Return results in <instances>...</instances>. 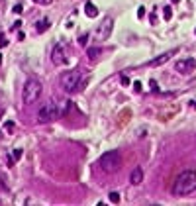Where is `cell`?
<instances>
[{"mask_svg":"<svg viewBox=\"0 0 196 206\" xmlns=\"http://www.w3.org/2000/svg\"><path fill=\"white\" fill-rule=\"evenodd\" d=\"M141 88H143L141 83H139V80H135V83H133V90H135V92H141Z\"/></svg>","mask_w":196,"mask_h":206,"instance_id":"obj_20","label":"cell"},{"mask_svg":"<svg viewBox=\"0 0 196 206\" xmlns=\"http://www.w3.org/2000/svg\"><path fill=\"white\" fill-rule=\"evenodd\" d=\"M192 106H194V108H196V102H192Z\"/></svg>","mask_w":196,"mask_h":206,"instance_id":"obj_30","label":"cell"},{"mask_svg":"<svg viewBox=\"0 0 196 206\" xmlns=\"http://www.w3.org/2000/svg\"><path fill=\"white\" fill-rule=\"evenodd\" d=\"M112 29H114V20L112 18L102 20V24L96 28V39H100V41L108 39V38H110V33H112Z\"/></svg>","mask_w":196,"mask_h":206,"instance_id":"obj_6","label":"cell"},{"mask_svg":"<svg viewBox=\"0 0 196 206\" xmlns=\"http://www.w3.org/2000/svg\"><path fill=\"white\" fill-rule=\"evenodd\" d=\"M22 10H24V6H22V4H16V6H14V14H22Z\"/></svg>","mask_w":196,"mask_h":206,"instance_id":"obj_21","label":"cell"},{"mask_svg":"<svg viewBox=\"0 0 196 206\" xmlns=\"http://www.w3.org/2000/svg\"><path fill=\"white\" fill-rule=\"evenodd\" d=\"M33 2H35V4H49L51 0H33Z\"/></svg>","mask_w":196,"mask_h":206,"instance_id":"obj_27","label":"cell"},{"mask_svg":"<svg viewBox=\"0 0 196 206\" xmlns=\"http://www.w3.org/2000/svg\"><path fill=\"white\" fill-rule=\"evenodd\" d=\"M8 45V39H6V33H0V47Z\"/></svg>","mask_w":196,"mask_h":206,"instance_id":"obj_17","label":"cell"},{"mask_svg":"<svg viewBox=\"0 0 196 206\" xmlns=\"http://www.w3.org/2000/svg\"><path fill=\"white\" fill-rule=\"evenodd\" d=\"M51 61H53L55 65H63L65 61H67V49H65V45H63V43H57V45L53 47Z\"/></svg>","mask_w":196,"mask_h":206,"instance_id":"obj_7","label":"cell"},{"mask_svg":"<svg viewBox=\"0 0 196 206\" xmlns=\"http://www.w3.org/2000/svg\"><path fill=\"white\" fill-rule=\"evenodd\" d=\"M49 26H51V22H49L47 18H43V20H39V22H38V26H35V29H38L39 33H43L45 29H49Z\"/></svg>","mask_w":196,"mask_h":206,"instance_id":"obj_13","label":"cell"},{"mask_svg":"<svg viewBox=\"0 0 196 206\" xmlns=\"http://www.w3.org/2000/svg\"><path fill=\"white\" fill-rule=\"evenodd\" d=\"M86 41H88V35H81V38H78V43H81V45H86Z\"/></svg>","mask_w":196,"mask_h":206,"instance_id":"obj_19","label":"cell"},{"mask_svg":"<svg viewBox=\"0 0 196 206\" xmlns=\"http://www.w3.org/2000/svg\"><path fill=\"white\" fill-rule=\"evenodd\" d=\"M0 65H2V55H0Z\"/></svg>","mask_w":196,"mask_h":206,"instance_id":"obj_28","label":"cell"},{"mask_svg":"<svg viewBox=\"0 0 196 206\" xmlns=\"http://www.w3.org/2000/svg\"><path fill=\"white\" fill-rule=\"evenodd\" d=\"M173 194L175 196H192L196 194V171L180 173L173 183Z\"/></svg>","mask_w":196,"mask_h":206,"instance_id":"obj_2","label":"cell"},{"mask_svg":"<svg viewBox=\"0 0 196 206\" xmlns=\"http://www.w3.org/2000/svg\"><path fill=\"white\" fill-rule=\"evenodd\" d=\"M194 33H196V29H194Z\"/></svg>","mask_w":196,"mask_h":206,"instance_id":"obj_31","label":"cell"},{"mask_svg":"<svg viewBox=\"0 0 196 206\" xmlns=\"http://www.w3.org/2000/svg\"><path fill=\"white\" fill-rule=\"evenodd\" d=\"M122 85H124V86H128V85H129V79H128L126 75H122Z\"/></svg>","mask_w":196,"mask_h":206,"instance_id":"obj_24","label":"cell"},{"mask_svg":"<svg viewBox=\"0 0 196 206\" xmlns=\"http://www.w3.org/2000/svg\"><path fill=\"white\" fill-rule=\"evenodd\" d=\"M100 53H102V49H98V47H90V49H86V55H88L90 61H96V59L100 57Z\"/></svg>","mask_w":196,"mask_h":206,"instance_id":"obj_12","label":"cell"},{"mask_svg":"<svg viewBox=\"0 0 196 206\" xmlns=\"http://www.w3.org/2000/svg\"><path fill=\"white\" fill-rule=\"evenodd\" d=\"M143 16H145V8L139 6V8H137V18H143Z\"/></svg>","mask_w":196,"mask_h":206,"instance_id":"obj_22","label":"cell"},{"mask_svg":"<svg viewBox=\"0 0 196 206\" xmlns=\"http://www.w3.org/2000/svg\"><path fill=\"white\" fill-rule=\"evenodd\" d=\"M143 181V171H141V167H135L132 175H129V183L132 185H139V183Z\"/></svg>","mask_w":196,"mask_h":206,"instance_id":"obj_10","label":"cell"},{"mask_svg":"<svg viewBox=\"0 0 196 206\" xmlns=\"http://www.w3.org/2000/svg\"><path fill=\"white\" fill-rule=\"evenodd\" d=\"M163 16H165V20H171V18H173V10H171V6H165V8H163Z\"/></svg>","mask_w":196,"mask_h":206,"instance_id":"obj_16","label":"cell"},{"mask_svg":"<svg viewBox=\"0 0 196 206\" xmlns=\"http://www.w3.org/2000/svg\"><path fill=\"white\" fill-rule=\"evenodd\" d=\"M14 161H16V159H14V155H6V165H8V167L14 165Z\"/></svg>","mask_w":196,"mask_h":206,"instance_id":"obj_18","label":"cell"},{"mask_svg":"<svg viewBox=\"0 0 196 206\" xmlns=\"http://www.w3.org/2000/svg\"><path fill=\"white\" fill-rule=\"evenodd\" d=\"M41 90H43V86H41V83L38 79H28L26 85H24V90H22V100H24V104L30 106L35 100H39Z\"/></svg>","mask_w":196,"mask_h":206,"instance_id":"obj_4","label":"cell"},{"mask_svg":"<svg viewBox=\"0 0 196 206\" xmlns=\"http://www.w3.org/2000/svg\"><path fill=\"white\" fill-rule=\"evenodd\" d=\"M59 83L63 86V90H67V92H77V90H81L83 88V73L78 71V69H71V71H65L61 79H59Z\"/></svg>","mask_w":196,"mask_h":206,"instance_id":"obj_3","label":"cell"},{"mask_svg":"<svg viewBox=\"0 0 196 206\" xmlns=\"http://www.w3.org/2000/svg\"><path fill=\"white\" fill-rule=\"evenodd\" d=\"M108 198H110L112 204H118L120 202V193H116V190H114V193H110V196H108Z\"/></svg>","mask_w":196,"mask_h":206,"instance_id":"obj_15","label":"cell"},{"mask_svg":"<svg viewBox=\"0 0 196 206\" xmlns=\"http://www.w3.org/2000/svg\"><path fill=\"white\" fill-rule=\"evenodd\" d=\"M12 155H14V159L18 161V159L22 157V149H14V153H12Z\"/></svg>","mask_w":196,"mask_h":206,"instance_id":"obj_23","label":"cell"},{"mask_svg":"<svg viewBox=\"0 0 196 206\" xmlns=\"http://www.w3.org/2000/svg\"><path fill=\"white\" fill-rule=\"evenodd\" d=\"M149 20H151V24H157V16H155V12L149 16Z\"/></svg>","mask_w":196,"mask_h":206,"instance_id":"obj_26","label":"cell"},{"mask_svg":"<svg viewBox=\"0 0 196 206\" xmlns=\"http://www.w3.org/2000/svg\"><path fill=\"white\" fill-rule=\"evenodd\" d=\"M173 57V51H167V53H163V55H159V57H155L153 61H149V65L151 67H159V65H163V63H167L169 59Z\"/></svg>","mask_w":196,"mask_h":206,"instance_id":"obj_9","label":"cell"},{"mask_svg":"<svg viewBox=\"0 0 196 206\" xmlns=\"http://www.w3.org/2000/svg\"><path fill=\"white\" fill-rule=\"evenodd\" d=\"M98 163H100V169H102V171H106V173H116V171L122 167V153L116 151V149L106 151L104 155L98 159Z\"/></svg>","mask_w":196,"mask_h":206,"instance_id":"obj_5","label":"cell"},{"mask_svg":"<svg viewBox=\"0 0 196 206\" xmlns=\"http://www.w3.org/2000/svg\"><path fill=\"white\" fill-rule=\"evenodd\" d=\"M194 65H196V61L188 57V59H180V61H177L175 69L180 73V75H190V73L194 71Z\"/></svg>","mask_w":196,"mask_h":206,"instance_id":"obj_8","label":"cell"},{"mask_svg":"<svg viewBox=\"0 0 196 206\" xmlns=\"http://www.w3.org/2000/svg\"><path fill=\"white\" fill-rule=\"evenodd\" d=\"M84 14H86L88 18H96V16H98V8H96L92 2H86V4H84Z\"/></svg>","mask_w":196,"mask_h":206,"instance_id":"obj_11","label":"cell"},{"mask_svg":"<svg viewBox=\"0 0 196 206\" xmlns=\"http://www.w3.org/2000/svg\"><path fill=\"white\" fill-rule=\"evenodd\" d=\"M171 2H175V4H177V2H178V0H171Z\"/></svg>","mask_w":196,"mask_h":206,"instance_id":"obj_29","label":"cell"},{"mask_svg":"<svg viewBox=\"0 0 196 206\" xmlns=\"http://www.w3.org/2000/svg\"><path fill=\"white\" fill-rule=\"evenodd\" d=\"M69 110V100H49L45 102L39 112H38V122L39 124H47V122H53L57 120L59 116H65Z\"/></svg>","mask_w":196,"mask_h":206,"instance_id":"obj_1","label":"cell"},{"mask_svg":"<svg viewBox=\"0 0 196 206\" xmlns=\"http://www.w3.org/2000/svg\"><path fill=\"white\" fill-rule=\"evenodd\" d=\"M149 85H151V90H159V86H157V83H155V80H151Z\"/></svg>","mask_w":196,"mask_h":206,"instance_id":"obj_25","label":"cell"},{"mask_svg":"<svg viewBox=\"0 0 196 206\" xmlns=\"http://www.w3.org/2000/svg\"><path fill=\"white\" fill-rule=\"evenodd\" d=\"M14 130H16V124H14V122H6V124H4V131L14 134Z\"/></svg>","mask_w":196,"mask_h":206,"instance_id":"obj_14","label":"cell"}]
</instances>
